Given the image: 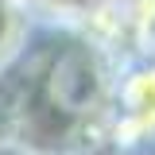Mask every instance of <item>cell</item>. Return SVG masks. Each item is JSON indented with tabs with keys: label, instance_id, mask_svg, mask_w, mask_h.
Instances as JSON below:
<instances>
[{
	"label": "cell",
	"instance_id": "cell-1",
	"mask_svg": "<svg viewBox=\"0 0 155 155\" xmlns=\"http://www.w3.org/2000/svg\"><path fill=\"white\" fill-rule=\"evenodd\" d=\"M105 143L109 155H155V47H140L116 62Z\"/></svg>",
	"mask_w": 155,
	"mask_h": 155
},
{
	"label": "cell",
	"instance_id": "cell-2",
	"mask_svg": "<svg viewBox=\"0 0 155 155\" xmlns=\"http://www.w3.org/2000/svg\"><path fill=\"white\" fill-rule=\"evenodd\" d=\"M31 31H35V19L27 16V8L19 0H0V70L19 58Z\"/></svg>",
	"mask_w": 155,
	"mask_h": 155
},
{
	"label": "cell",
	"instance_id": "cell-3",
	"mask_svg": "<svg viewBox=\"0 0 155 155\" xmlns=\"http://www.w3.org/2000/svg\"><path fill=\"white\" fill-rule=\"evenodd\" d=\"M27 8V16L47 27H81L85 16L101 8L105 0H19Z\"/></svg>",
	"mask_w": 155,
	"mask_h": 155
},
{
	"label": "cell",
	"instance_id": "cell-4",
	"mask_svg": "<svg viewBox=\"0 0 155 155\" xmlns=\"http://www.w3.org/2000/svg\"><path fill=\"white\" fill-rule=\"evenodd\" d=\"M0 155H35V151H27L19 143H0Z\"/></svg>",
	"mask_w": 155,
	"mask_h": 155
}]
</instances>
